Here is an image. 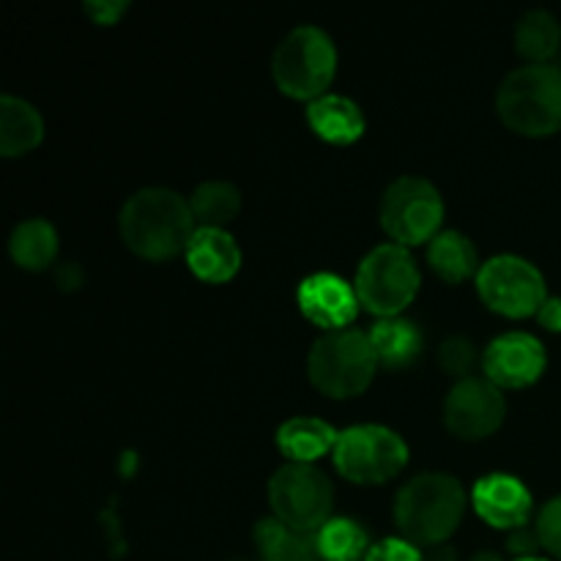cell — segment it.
I'll list each match as a JSON object with an SVG mask.
<instances>
[{"instance_id": "cell-6", "label": "cell", "mask_w": 561, "mask_h": 561, "mask_svg": "<svg viewBox=\"0 0 561 561\" xmlns=\"http://www.w3.org/2000/svg\"><path fill=\"white\" fill-rule=\"evenodd\" d=\"M420 290V268L405 247L381 244L359 263L356 296L378 318H398Z\"/></svg>"}, {"instance_id": "cell-23", "label": "cell", "mask_w": 561, "mask_h": 561, "mask_svg": "<svg viewBox=\"0 0 561 561\" xmlns=\"http://www.w3.org/2000/svg\"><path fill=\"white\" fill-rule=\"evenodd\" d=\"M197 228H228L241 211V192L228 181H206L190 197Z\"/></svg>"}, {"instance_id": "cell-25", "label": "cell", "mask_w": 561, "mask_h": 561, "mask_svg": "<svg viewBox=\"0 0 561 561\" xmlns=\"http://www.w3.org/2000/svg\"><path fill=\"white\" fill-rule=\"evenodd\" d=\"M367 535L356 520L332 518L318 531V557L321 561H365Z\"/></svg>"}, {"instance_id": "cell-26", "label": "cell", "mask_w": 561, "mask_h": 561, "mask_svg": "<svg viewBox=\"0 0 561 561\" xmlns=\"http://www.w3.org/2000/svg\"><path fill=\"white\" fill-rule=\"evenodd\" d=\"M477 348L471 345V340L466 337H449L447 343L442 345V351H438V362H442L444 373H449V376L455 378H471L469 373L477 367Z\"/></svg>"}, {"instance_id": "cell-13", "label": "cell", "mask_w": 561, "mask_h": 561, "mask_svg": "<svg viewBox=\"0 0 561 561\" xmlns=\"http://www.w3.org/2000/svg\"><path fill=\"white\" fill-rule=\"evenodd\" d=\"M299 310L305 312L307 321L316 327L337 332V329H348V323L356 318V307H359V296L356 288H351L343 277L337 274H312L299 285Z\"/></svg>"}, {"instance_id": "cell-22", "label": "cell", "mask_w": 561, "mask_h": 561, "mask_svg": "<svg viewBox=\"0 0 561 561\" xmlns=\"http://www.w3.org/2000/svg\"><path fill=\"white\" fill-rule=\"evenodd\" d=\"M9 250L16 266L27 272H42L58 255V233L47 219H27L14 228Z\"/></svg>"}, {"instance_id": "cell-32", "label": "cell", "mask_w": 561, "mask_h": 561, "mask_svg": "<svg viewBox=\"0 0 561 561\" xmlns=\"http://www.w3.org/2000/svg\"><path fill=\"white\" fill-rule=\"evenodd\" d=\"M425 561H460V557L453 546L444 542V546H433L431 551L425 553Z\"/></svg>"}, {"instance_id": "cell-14", "label": "cell", "mask_w": 561, "mask_h": 561, "mask_svg": "<svg viewBox=\"0 0 561 561\" xmlns=\"http://www.w3.org/2000/svg\"><path fill=\"white\" fill-rule=\"evenodd\" d=\"M474 510L488 526L502 531L529 526L531 493L510 474H488L474 485Z\"/></svg>"}, {"instance_id": "cell-8", "label": "cell", "mask_w": 561, "mask_h": 561, "mask_svg": "<svg viewBox=\"0 0 561 561\" xmlns=\"http://www.w3.org/2000/svg\"><path fill=\"white\" fill-rule=\"evenodd\" d=\"M409 447L394 431L381 425H356L340 433L334 466L356 485H381L403 471Z\"/></svg>"}, {"instance_id": "cell-17", "label": "cell", "mask_w": 561, "mask_h": 561, "mask_svg": "<svg viewBox=\"0 0 561 561\" xmlns=\"http://www.w3.org/2000/svg\"><path fill=\"white\" fill-rule=\"evenodd\" d=\"M337 438L340 433L329 422L316 420V416H296L277 431V447L294 463L310 466L312 460L323 458L329 449L334 453Z\"/></svg>"}, {"instance_id": "cell-16", "label": "cell", "mask_w": 561, "mask_h": 561, "mask_svg": "<svg viewBox=\"0 0 561 561\" xmlns=\"http://www.w3.org/2000/svg\"><path fill=\"white\" fill-rule=\"evenodd\" d=\"M307 121H310L312 131L332 146H351L365 131V115H362L359 104L345 96H334V93L310 102Z\"/></svg>"}, {"instance_id": "cell-33", "label": "cell", "mask_w": 561, "mask_h": 561, "mask_svg": "<svg viewBox=\"0 0 561 561\" xmlns=\"http://www.w3.org/2000/svg\"><path fill=\"white\" fill-rule=\"evenodd\" d=\"M471 561H504L502 557H499V553H491V551H482V553H477L474 559Z\"/></svg>"}, {"instance_id": "cell-19", "label": "cell", "mask_w": 561, "mask_h": 561, "mask_svg": "<svg viewBox=\"0 0 561 561\" xmlns=\"http://www.w3.org/2000/svg\"><path fill=\"white\" fill-rule=\"evenodd\" d=\"M255 546L263 561H321L318 535L290 529L277 518H266L255 526Z\"/></svg>"}, {"instance_id": "cell-28", "label": "cell", "mask_w": 561, "mask_h": 561, "mask_svg": "<svg viewBox=\"0 0 561 561\" xmlns=\"http://www.w3.org/2000/svg\"><path fill=\"white\" fill-rule=\"evenodd\" d=\"M365 561H425L414 542L403 540V537H387V540L376 542L367 551Z\"/></svg>"}, {"instance_id": "cell-20", "label": "cell", "mask_w": 561, "mask_h": 561, "mask_svg": "<svg viewBox=\"0 0 561 561\" xmlns=\"http://www.w3.org/2000/svg\"><path fill=\"white\" fill-rule=\"evenodd\" d=\"M370 343L376 348V356L387 367H405L420 356L422 351V332L416 323L405 318H381L373 327Z\"/></svg>"}, {"instance_id": "cell-24", "label": "cell", "mask_w": 561, "mask_h": 561, "mask_svg": "<svg viewBox=\"0 0 561 561\" xmlns=\"http://www.w3.org/2000/svg\"><path fill=\"white\" fill-rule=\"evenodd\" d=\"M561 44V27L557 16L548 11H529L520 16L518 27H515V47L531 64H546L559 53Z\"/></svg>"}, {"instance_id": "cell-10", "label": "cell", "mask_w": 561, "mask_h": 561, "mask_svg": "<svg viewBox=\"0 0 561 561\" xmlns=\"http://www.w3.org/2000/svg\"><path fill=\"white\" fill-rule=\"evenodd\" d=\"M477 290L493 312L507 318H529L546 305V279L518 255H496L477 272Z\"/></svg>"}, {"instance_id": "cell-15", "label": "cell", "mask_w": 561, "mask_h": 561, "mask_svg": "<svg viewBox=\"0 0 561 561\" xmlns=\"http://www.w3.org/2000/svg\"><path fill=\"white\" fill-rule=\"evenodd\" d=\"M184 255L192 274L211 285L228 283L241 268L239 244L222 228H197Z\"/></svg>"}, {"instance_id": "cell-34", "label": "cell", "mask_w": 561, "mask_h": 561, "mask_svg": "<svg viewBox=\"0 0 561 561\" xmlns=\"http://www.w3.org/2000/svg\"><path fill=\"white\" fill-rule=\"evenodd\" d=\"M515 561H548V559H540V557H526V559H515Z\"/></svg>"}, {"instance_id": "cell-18", "label": "cell", "mask_w": 561, "mask_h": 561, "mask_svg": "<svg viewBox=\"0 0 561 561\" xmlns=\"http://www.w3.org/2000/svg\"><path fill=\"white\" fill-rule=\"evenodd\" d=\"M44 140V121L25 99H0V153L22 157Z\"/></svg>"}, {"instance_id": "cell-12", "label": "cell", "mask_w": 561, "mask_h": 561, "mask_svg": "<svg viewBox=\"0 0 561 561\" xmlns=\"http://www.w3.org/2000/svg\"><path fill=\"white\" fill-rule=\"evenodd\" d=\"M488 381L499 389L531 387L546 370V348L526 332H510L493 340L482 356Z\"/></svg>"}, {"instance_id": "cell-11", "label": "cell", "mask_w": 561, "mask_h": 561, "mask_svg": "<svg viewBox=\"0 0 561 561\" xmlns=\"http://www.w3.org/2000/svg\"><path fill=\"white\" fill-rule=\"evenodd\" d=\"M507 403L496 383L488 378H463L453 387L444 403V422L449 433L463 442H480L502 427Z\"/></svg>"}, {"instance_id": "cell-21", "label": "cell", "mask_w": 561, "mask_h": 561, "mask_svg": "<svg viewBox=\"0 0 561 561\" xmlns=\"http://www.w3.org/2000/svg\"><path fill=\"white\" fill-rule=\"evenodd\" d=\"M427 261L431 268L449 285H458L469 279L477 268V250L463 233L458 230H444L427 247Z\"/></svg>"}, {"instance_id": "cell-27", "label": "cell", "mask_w": 561, "mask_h": 561, "mask_svg": "<svg viewBox=\"0 0 561 561\" xmlns=\"http://www.w3.org/2000/svg\"><path fill=\"white\" fill-rule=\"evenodd\" d=\"M537 535L546 551L561 559V496L551 499L537 518Z\"/></svg>"}, {"instance_id": "cell-29", "label": "cell", "mask_w": 561, "mask_h": 561, "mask_svg": "<svg viewBox=\"0 0 561 561\" xmlns=\"http://www.w3.org/2000/svg\"><path fill=\"white\" fill-rule=\"evenodd\" d=\"M540 535H537V526L529 529V526H520V529L507 531V551L515 553L518 559L535 557V551L540 548Z\"/></svg>"}, {"instance_id": "cell-2", "label": "cell", "mask_w": 561, "mask_h": 561, "mask_svg": "<svg viewBox=\"0 0 561 561\" xmlns=\"http://www.w3.org/2000/svg\"><path fill=\"white\" fill-rule=\"evenodd\" d=\"M466 493L449 474H420L400 488L394 499V524L414 546H444L460 526Z\"/></svg>"}, {"instance_id": "cell-4", "label": "cell", "mask_w": 561, "mask_h": 561, "mask_svg": "<svg viewBox=\"0 0 561 561\" xmlns=\"http://www.w3.org/2000/svg\"><path fill=\"white\" fill-rule=\"evenodd\" d=\"M378 356L370 343V334L356 329L327 332L312 343L307 356V376L312 387L334 400L356 398L370 387L376 376Z\"/></svg>"}, {"instance_id": "cell-30", "label": "cell", "mask_w": 561, "mask_h": 561, "mask_svg": "<svg viewBox=\"0 0 561 561\" xmlns=\"http://www.w3.org/2000/svg\"><path fill=\"white\" fill-rule=\"evenodd\" d=\"M126 11V3H107V0H99V3H85V14L93 16V22L99 25H113L118 22V16Z\"/></svg>"}, {"instance_id": "cell-7", "label": "cell", "mask_w": 561, "mask_h": 561, "mask_svg": "<svg viewBox=\"0 0 561 561\" xmlns=\"http://www.w3.org/2000/svg\"><path fill=\"white\" fill-rule=\"evenodd\" d=\"M334 491L323 471L307 463H288L268 482V504L274 518L299 531L318 535L332 515Z\"/></svg>"}, {"instance_id": "cell-5", "label": "cell", "mask_w": 561, "mask_h": 561, "mask_svg": "<svg viewBox=\"0 0 561 561\" xmlns=\"http://www.w3.org/2000/svg\"><path fill=\"white\" fill-rule=\"evenodd\" d=\"M272 71L277 88L288 96L310 102L327 96V88L332 85L337 71V53L329 33L316 25L290 31L274 53Z\"/></svg>"}, {"instance_id": "cell-1", "label": "cell", "mask_w": 561, "mask_h": 561, "mask_svg": "<svg viewBox=\"0 0 561 561\" xmlns=\"http://www.w3.org/2000/svg\"><path fill=\"white\" fill-rule=\"evenodd\" d=\"M195 230L190 201L162 186L140 190L121 211V236L126 247L146 261H170L186 252Z\"/></svg>"}, {"instance_id": "cell-9", "label": "cell", "mask_w": 561, "mask_h": 561, "mask_svg": "<svg viewBox=\"0 0 561 561\" xmlns=\"http://www.w3.org/2000/svg\"><path fill=\"white\" fill-rule=\"evenodd\" d=\"M444 222V201L436 186L420 175H405L389 184L381 197V225L400 247L433 241Z\"/></svg>"}, {"instance_id": "cell-3", "label": "cell", "mask_w": 561, "mask_h": 561, "mask_svg": "<svg viewBox=\"0 0 561 561\" xmlns=\"http://www.w3.org/2000/svg\"><path fill=\"white\" fill-rule=\"evenodd\" d=\"M496 110L518 135H553L561 129V71L548 64L520 66L499 88Z\"/></svg>"}, {"instance_id": "cell-31", "label": "cell", "mask_w": 561, "mask_h": 561, "mask_svg": "<svg viewBox=\"0 0 561 561\" xmlns=\"http://www.w3.org/2000/svg\"><path fill=\"white\" fill-rule=\"evenodd\" d=\"M537 321L548 329V332H561V299L557 296H548L546 305L537 312Z\"/></svg>"}]
</instances>
